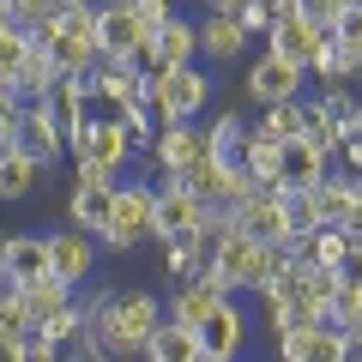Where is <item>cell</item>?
<instances>
[{"instance_id": "cell-18", "label": "cell", "mask_w": 362, "mask_h": 362, "mask_svg": "<svg viewBox=\"0 0 362 362\" xmlns=\"http://www.w3.org/2000/svg\"><path fill=\"white\" fill-rule=\"evenodd\" d=\"M0 259H6V272H13V284L54 278L49 272V235H0Z\"/></svg>"}, {"instance_id": "cell-20", "label": "cell", "mask_w": 362, "mask_h": 362, "mask_svg": "<svg viewBox=\"0 0 362 362\" xmlns=\"http://www.w3.org/2000/svg\"><path fill=\"white\" fill-rule=\"evenodd\" d=\"M78 302L73 284H61V278H37V284H18V308H25L30 326H42L49 314H66Z\"/></svg>"}, {"instance_id": "cell-41", "label": "cell", "mask_w": 362, "mask_h": 362, "mask_svg": "<svg viewBox=\"0 0 362 362\" xmlns=\"http://www.w3.org/2000/svg\"><path fill=\"white\" fill-rule=\"evenodd\" d=\"M90 181H121V175H109L90 151H73V187H90Z\"/></svg>"}, {"instance_id": "cell-22", "label": "cell", "mask_w": 362, "mask_h": 362, "mask_svg": "<svg viewBox=\"0 0 362 362\" xmlns=\"http://www.w3.org/2000/svg\"><path fill=\"white\" fill-rule=\"evenodd\" d=\"M151 42H157V61H163V66H199V18H181L175 13Z\"/></svg>"}, {"instance_id": "cell-10", "label": "cell", "mask_w": 362, "mask_h": 362, "mask_svg": "<svg viewBox=\"0 0 362 362\" xmlns=\"http://www.w3.org/2000/svg\"><path fill=\"white\" fill-rule=\"evenodd\" d=\"M145 42V25L133 18L127 0H103L97 6V49H103V61H133V49Z\"/></svg>"}, {"instance_id": "cell-34", "label": "cell", "mask_w": 362, "mask_h": 362, "mask_svg": "<svg viewBox=\"0 0 362 362\" xmlns=\"http://www.w3.org/2000/svg\"><path fill=\"white\" fill-rule=\"evenodd\" d=\"M350 259V235L344 230H314V259L308 266H344Z\"/></svg>"}, {"instance_id": "cell-52", "label": "cell", "mask_w": 362, "mask_h": 362, "mask_svg": "<svg viewBox=\"0 0 362 362\" xmlns=\"http://www.w3.org/2000/svg\"><path fill=\"white\" fill-rule=\"evenodd\" d=\"M350 194H356V206H362V175H350Z\"/></svg>"}, {"instance_id": "cell-45", "label": "cell", "mask_w": 362, "mask_h": 362, "mask_svg": "<svg viewBox=\"0 0 362 362\" xmlns=\"http://www.w3.org/2000/svg\"><path fill=\"white\" fill-rule=\"evenodd\" d=\"M338 278H344V284H362V247H350V259L338 266Z\"/></svg>"}, {"instance_id": "cell-30", "label": "cell", "mask_w": 362, "mask_h": 362, "mask_svg": "<svg viewBox=\"0 0 362 362\" xmlns=\"http://www.w3.org/2000/svg\"><path fill=\"white\" fill-rule=\"evenodd\" d=\"M242 139H247V121L235 115V109H223L218 121H206V151L211 157H235V151H242Z\"/></svg>"}, {"instance_id": "cell-6", "label": "cell", "mask_w": 362, "mask_h": 362, "mask_svg": "<svg viewBox=\"0 0 362 362\" xmlns=\"http://www.w3.org/2000/svg\"><path fill=\"white\" fill-rule=\"evenodd\" d=\"M97 254H103V242L97 235H85V230H49V272L61 278V284H73V290H85L90 284V272H97Z\"/></svg>"}, {"instance_id": "cell-16", "label": "cell", "mask_w": 362, "mask_h": 362, "mask_svg": "<svg viewBox=\"0 0 362 362\" xmlns=\"http://www.w3.org/2000/svg\"><path fill=\"white\" fill-rule=\"evenodd\" d=\"M73 151H90L97 163L109 169V175H121V169L133 163V151H139V145H133V133L121 127V121H90V133L73 145Z\"/></svg>"}, {"instance_id": "cell-17", "label": "cell", "mask_w": 362, "mask_h": 362, "mask_svg": "<svg viewBox=\"0 0 362 362\" xmlns=\"http://www.w3.org/2000/svg\"><path fill=\"white\" fill-rule=\"evenodd\" d=\"M320 42H326V30H314L308 18L296 13V18H284V25H278V30L266 37V49L278 54V61H290V66H302V73H308V66H314V54H320Z\"/></svg>"}, {"instance_id": "cell-25", "label": "cell", "mask_w": 362, "mask_h": 362, "mask_svg": "<svg viewBox=\"0 0 362 362\" xmlns=\"http://www.w3.org/2000/svg\"><path fill=\"white\" fill-rule=\"evenodd\" d=\"M206 350H199V326H181V320H163L151 338V350H145V362H199Z\"/></svg>"}, {"instance_id": "cell-53", "label": "cell", "mask_w": 362, "mask_h": 362, "mask_svg": "<svg viewBox=\"0 0 362 362\" xmlns=\"http://www.w3.org/2000/svg\"><path fill=\"white\" fill-rule=\"evenodd\" d=\"M290 6H296V13H302V6H308V0H290Z\"/></svg>"}, {"instance_id": "cell-54", "label": "cell", "mask_w": 362, "mask_h": 362, "mask_svg": "<svg viewBox=\"0 0 362 362\" xmlns=\"http://www.w3.org/2000/svg\"><path fill=\"white\" fill-rule=\"evenodd\" d=\"M272 362H284V356H272Z\"/></svg>"}, {"instance_id": "cell-7", "label": "cell", "mask_w": 362, "mask_h": 362, "mask_svg": "<svg viewBox=\"0 0 362 362\" xmlns=\"http://www.w3.org/2000/svg\"><path fill=\"white\" fill-rule=\"evenodd\" d=\"M302 66H290V61H278V54H259V61H247V78H242V90H247V103H259V109H272V103H296L302 97Z\"/></svg>"}, {"instance_id": "cell-56", "label": "cell", "mask_w": 362, "mask_h": 362, "mask_svg": "<svg viewBox=\"0 0 362 362\" xmlns=\"http://www.w3.org/2000/svg\"><path fill=\"white\" fill-rule=\"evenodd\" d=\"M0 302H6V296H0Z\"/></svg>"}, {"instance_id": "cell-43", "label": "cell", "mask_w": 362, "mask_h": 362, "mask_svg": "<svg viewBox=\"0 0 362 362\" xmlns=\"http://www.w3.org/2000/svg\"><path fill=\"white\" fill-rule=\"evenodd\" d=\"M338 157H344L350 175H362V127H350V133H344V151H338Z\"/></svg>"}, {"instance_id": "cell-42", "label": "cell", "mask_w": 362, "mask_h": 362, "mask_svg": "<svg viewBox=\"0 0 362 362\" xmlns=\"http://www.w3.org/2000/svg\"><path fill=\"white\" fill-rule=\"evenodd\" d=\"M332 37L344 42V49H362V0H356V6H350L344 18H338V30H332Z\"/></svg>"}, {"instance_id": "cell-11", "label": "cell", "mask_w": 362, "mask_h": 362, "mask_svg": "<svg viewBox=\"0 0 362 362\" xmlns=\"http://www.w3.org/2000/svg\"><path fill=\"white\" fill-rule=\"evenodd\" d=\"M235 223H242L247 235H259V242H290V211H284V194H272V187H259V194H247L242 206H235Z\"/></svg>"}, {"instance_id": "cell-9", "label": "cell", "mask_w": 362, "mask_h": 362, "mask_svg": "<svg viewBox=\"0 0 362 362\" xmlns=\"http://www.w3.org/2000/svg\"><path fill=\"white\" fill-rule=\"evenodd\" d=\"M230 296H235L230 278H223L218 266H206L194 284H175V296H169V320H181V326H206L211 314H218V302H230Z\"/></svg>"}, {"instance_id": "cell-46", "label": "cell", "mask_w": 362, "mask_h": 362, "mask_svg": "<svg viewBox=\"0 0 362 362\" xmlns=\"http://www.w3.org/2000/svg\"><path fill=\"white\" fill-rule=\"evenodd\" d=\"M199 6H206V13H223V18H235L242 6H254V0H199Z\"/></svg>"}, {"instance_id": "cell-32", "label": "cell", "mask_w": 362, "mask_h": 362, "mask_svg": "<svg viewBox=\"0 0 362 362\" xmlns=\"http://www.w3.org/2000/svg\"><path fill=\"white\" fill-rule=\"evenodd\" d=\"M326 326H338V332H362V284H338Z\"/></svg>"}, {"instance_id": "cell-5", "label": "cell", "mask_w": 362, "mask_h": 362, "mask_svg": "<svg viewBox=\"0 0 362 362\" xmlns=\"http://www.w3.org/2000/svg\"><path fill=\"white\" fill-rule=\"evenodd\" d=\"M206 157V121H169L163 133L151 139V169L157 181H175Z\"/></svg>"}, {"instance_id": "cell-35", "label": "cell", "mask_w": 362, "mask_h": 362, "mask_svg": "<svg viewBox=\"0 0 362 362\" xmlns=\"http://www.w3.org/2000/svg\"><path fill=\"white\" fill-rule=\"evenodd\" d=\"M302 139H308L314 151H326V157H338V151H344V133H338L332 121L320 115V109H314V115H308V127H302Z\"/></svg>"}, {"instance_id": "cell-50", "label": "cell", "mask_w": 362, "mask_h": 362, "mask_svg": "<svg viewBox=\"0 0 362 362\" xmlns=\"http://www.w3.org/2000/svg\"><path fill=\"white\" fill-rule=\"evenodd\" d=\"M6 290H13V272H6V259H0V296H6Z\"/></svg>"}, {"instance_id": "cell-28", "label": "cell", "mask_w": 362, "mask_h": 362, "mask_svg": "<svg viewBox=\"0 0 362 362\" xmlns=\"http://www.w3.org/2000/svg\"><path fill=\"white\" fill-rule=\"evenodd\" d=\"M13 85H18V97H25V103H42V97L61 85V66H54V54H49V49H30L25 73H18Z\"/></svg>"}, {"instance_id": "cell-49", "label": "cell", "mask_w": 362, "mask_h": 362, "mask_svg": "<svg viewBox=\"0 0 362 362\" xmlns=\"http://www.w3.org/2000/svg\"><path fill=\"white\" fill-rule=\"evenodd\" d=\"M54 6H61V13H78V6H97V0H54Z\"/></svg>"}, {"instance_id": "cell-15", "label": "cell", "mask_w": 362, "mask_h": 362, "mask_svg": "<svg viewBox=\"0 0 362 362\" xmlns=\"http://www.w3.org/2000/svg\"><path fill=\"white\" fill-rule=\"evenodd\" d=\"M247 54V30L242 18H223V13H199V61L211 66H230Z\"/></svg>"}, {"instance_id": "cell-13", "label": "cell", "mask_w": 362, "mask_h": 362, "mask_svg": "<svg viewBox=\"0 0 362 362\" xmlns=\"http://www.w3.org/2000/svg\"><path fill=\"white\" fill-rule=\"evenodd\" d=\"M115 194H121V181H90V187H73L66 194V223L85 235H103L109 218H115Z\"/></svg>"}, {"instance_id": "cell-27", "label": "cell", "mask_w": 362, "mask_h": 362, "mask_svg": "<svg viewBox=\"0 0 362 362\" xmlns=\"http://www.w3.org/2000/svg\"><path fill=\"white\" fill-rule=\"evenodd\" d=\"M308 115H314V103H302V97H296V103H272V109H259V121H254V127L266 133V139H278V145H284V139H296V133L308 127Z\"/></svg>"}, {"instance_id": "cell-21", "label": "cell", "mask_w": 362, "mask_h": 362, "mask_svg": "<svg viewBox=\"0 0 362 362\" xmlns=\"http://www.w3.org/2000/svg\"><path fill=\"white\" fill-rule=\"evenodd\" d=\"M206 266H211V247L199 242L194 230H187V235H169V242H163V278H169V284H194Z\"/></svg>"}, {"instance_id": "cell-39", "label": "cell", "mask_w": 362, "mask_h": 362, "mask_svg": "<svg viewBox=\"0 0 362 362\" xmlns=\"http://www.w3.org/2000/svg\"><path fill=\"white\" fill-rule=\"evenodd\" d=\"M30 326H18V320H0V362H25V350H30Z\"/></svg>"}, {"instance_id": "cell-36", "label": "cell", "mask_w": 362, "mask_h": 362, "mask_svg": "<svg viewBox=\"0 0 362 362\" xmlns=\"http://www.w3.org/2000/svg\"><path fill=\"white\" fill-rule=\"evenodd\" d=\"M350 6H356V0H308V6H302V18H308L314 30H326V37H332V30H338V18H344Z\"/></svg>"}, {"instance_id": "cell-55", "label": "cell", "mask_w": 362, "mask_h": 362, "mask_svg": "<svg viewBox=\"0 0 362 362\" xmlns=\"http://www.w3.org/2000/svg\"><path fill=\"white\" fill-rule=\"evenodd\" d=\"M199 362H211V356H199Z\"/></svg>"}, {"instance_id": "cell-12", "label": "cell", "mask_w": 362, "mask_h": 362, "mask_svg": "<svg viewBox=\"0 0 362 362\" xmlns=\"http://www.w3.org/2000/svg\"><path fill=\"white\" fill-rule=\"evenodd\" d=\"M199 218H206V206H199L181 181H157V223H151V242H169V235L199 230Z\"/></svg>"}, {"instance_id": "cell-51", "label": "cell", "mask_w": 362, "mask_h": 362, "mask_svg": "<svg viewBox=\"0 0 362 362\" xmlns=\"http://www.w3.org/2000/svg\"><path fill=\"white\" fill-rule=\"evenodd\" d=\"M13 25V0H0V30Z\"/></svg>"}, {"instance_id": "cell-44", "label": "cell", "mask_w": 362, "mask_h": 362, "mask_svg": "<svg viewBox=\"0 0 362 362\" xmlns=\"http://www.w3.org/2000/svg\"><path fill=\"white\" fill-rule=\"evenodd\" d=\"M25 362H66V350H54V344H42V338H30Z\"/></svg>"}, {"instance_id": "cell-40", "label": "cell", "mask_w": 362, "mask_h": 362, "mask_svg": "<svg viewBox=\"0 0 362 362\" xmlns=\"http://www.w3.org/2000/svg\"><path fill=\"white\" fill-rule=\"evenodd\" d=\"M18 109H25V97H18V85H6V78H0V145L13 139V121H18Z\"/></svg>"}, {"instance_id": "cell-1", "label": "cell", "mask_w": 362, "mask_h": 362, "mask_svg": "<svg viewBox=\"0 0 362 362\" xmlns=\"http://www.w3.org/2000/svg\"><path fill=\"white\" fill-rule=\"evenodd\" d=\"M78 308H85V338L103 344L115 362H145L157 326L169 320V308L151 290H109V284H97L90 296H78Z\"/></svg>"}, {"instance_id": "cell-26", "label": "cell", "mask_w": 362, "mask_h": 362, "mask_svg": "<svg viewBox=\"0 0 362 362\" xmlns=\"http://www.w3.org/2000/svg\"><path fill=\"white\" fill-rule=\"evenodd\" d=\"M37 181H42V163H30L18 145H0V199L37 194Z\"/></svg>"}, {"instance_id": "cell-37", "label": "cell", "mask_w": 362, "mask_h": 362, "mask_svg": "<svg viewBox=\"0 0 362 362\" xmlns=\"http://www.w3.org/2000/svg\"><path fill=\"white\" fill-rule=\"evenodd\" d=\"M54 18H61V6H54V0H13V25H18V30L54 25Z\"/></svg>"}, {"instance_id": "cell-2", "label": "cell", "mask_w": 362, "mask_h": 362, "mask_svg": "<svg viewBox=\"0 0 362 362\" xmlns=\"http://www.w3.org/2000/svg\"><path fill=\"white\" fill-rule=\"evenodd\" d=\"M145 103H151L157 127L169 121H199L211 109V73L206 66H163L145 78Z\"/></svg>"}, {"instance_id": "cell-3", "label": "cell", "mask_w": 362, "mask_h": 362, "mask_svg": "<svg viewBox=\"0 0 362 362\" xmlns=\"http://www.w3.org/2000/svg\"><path fill=\"white\" fill-rule=\"evenodd\" d=\"M151 223H157V181H121L115 218H109V230L97 235V242H103L109 254H127V247L151 242Z\"/></svg>"}, {"instance_id": "cell-19", "label": "cell", "mask_w": 362, "mask_h": 362, "mask_svg": "<svg viewBox=\"0 0 362 362\" xmlns=\"http://www.w3.org/2000/svg\"><path fill=\"white\" fill-rule=\"evenodd\" d=\"M235 163H242L247 175L259 181V187H272V194L284 187V145L266 139L259 127H247V139H242V151H235Z\"/></svg>"}, {"instance_id": "cell-4", "label": "cell", "mask_w": 362, "mask_h": 362, "mask_svg": "<svg viewBox=\"0 0 362 362\" xmlns=\"http://www.w3.org/2000/svg\"><path fill=\"white\" fill-rule=\"evenodd\" d=\"M247 344H254V314H247L235 296L218 302V314L199 326V350H206L211 362H242Z\"/></svg>"}, {"instance_id": "cell-8", "label": "cell", "mask_w": 362, "mask_h": 362, "mask_svg": "<svg viewBox=\"0 0 362 362\" xmlns=\"http://www.w3.org/2000/svg\"><path fill=\"white\" fill-rule=\"evenodd\" d=\"M6 145H18V151L30 157V163H42V169H54V163H66V139H61V127L49 121V109L42 103H25L18 109V121H13V139Z\"/></svg>"}, {"instance_id": "cell-48", "label": "cell", "mask_w": 362, "mask_h": 362, "mask_svg": "<svg viewBox=\"0 0 362 362\" xmlns=\"http://www.w3.org/2000/svg\"><path fill=\"white\" fill-rule=\"evenodd\" d=\"M266 13H272V30H278L284 18H296V6H290V0H266Z\"/></svg>"}, {"instance_id": "cell-47", "label": "cell", "mask_w": 362, "mask_h": 362, "mask_svg": "<svg viewBox=\"0 0 362 362\" xmlns=\"http://www.w3.org/2000/svg\"><path fill=\"white\" fill-rule=\"evenodd\" d=\"M344 85H362V49H344Z\"/></svg>"}, {"instance_id": "cell-38", "label": "cell", "mask_w": 362, "mask_h": 362, "mask_svg": "<svg viewBox=\"0 0 362 362\" xmlns=\"http://www.w3.org/2000/svg\"><path fill=\"white\" fill-rule=\"evenodd\" d=\"M127 6H133V18L145 25V37H157V30L175 18V0H127Z\"/></svg>"}, {"instance_id": "cell-23", "label": "cell", "mask_w": 362, "mask_h": 362, "mask_svg": "<svg viewBox=\"0 0 362 362\" xmlns=\"http://www.w3.org/2000/svg\"><path fill=\"white\" fill-rule=\"evenodd\" d=\"M326 163H332V157H326V151H314V145L302 139V133H296V139H284V187H308V194H314V187H320L326 175H332Z\"/></svg>"}, {"instance_id": "cell-29", "label": "cell", "mask_w": 362, "mask_h": 362, "mask_svg": "<svg viewBox=\"0 0 362 362\" xmlns=\"http://www.w3.org/2000/svg\"><path fill=\"white\" fill-rule=\"evenodd\" d=\"M314 109H320L338 133H350V127H356V115H362V97H356L350 85H332V90H320V97H314Z\"/></svg>"}, {"instance_id": "cell-33", "label": "cell", "mask_w": 362, "mask_h": 362, "mask_svg": "<svg viewBox=\"0 0 362 362\" xmlns=\"http://www.w3.org/2000/svg\"><path fill=\"white\" fill-rule=\"evenodd\" d=\"M308 73L320 78L326 90H332V85H344V42H338V37H326V42H320V54H314V66H308Z\"/></svg>"}, {"instance_id": "cell-24", "label": "cell", "mask_w": 362, "mask_h": 362, "mask_svg": "<svg viewBox=\"0 0 362 362\" xmlns=\"http://www.w3.org/2000/svg\"><path fill=\"white\" fill-rule=\"evenodd\" d=\"M314 211H320L326 230H344L350 211H356V194H350V169H332V175L314 187Z\"/></svg>"}, {"instance_id": "cell-31", "label": "cell", "mask_w": 362, "mask_h": 362, "mask_svg": "<svg viewBox=\"0 0 362 362\" xmlns=\"http://www.w3.org/2000/svg\"><path fill=\"white\" fill-rule=\"evenodd\" d=\"M37 338H42V344H54V350H73L78 338H85V308L73 302L66 314H49V320L37 326Z\"/></svg>"}, {"instance_id": "cell-14", "label": "cell", "mask_w": 362, "mask_h": 362, "mask_svg": "<svg viewBox=\"0 0 362 362\" xmlns=\"http://www.w3.org/2000/svg\"><path fill=\"white\" fill-rule=\"evenodd\" d=\"M278 356L284 362H344V332L338 326H290L278 338Z\"/></svg>"}]
</instances>
